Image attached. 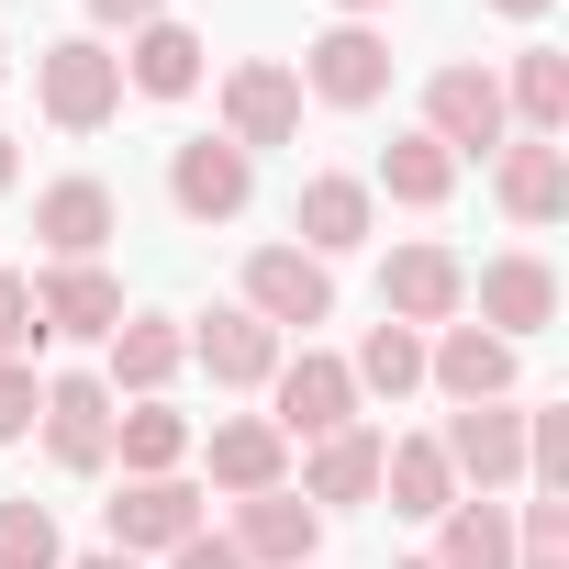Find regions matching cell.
I'll return each mask as SVG.
<instances>
[{
  "instance_id": "cell-15",
  "label": "cell",
  "mask_w": 569,
  "mask_h": 569,
  "mask_svg": "<svg viewBox=\"0 0 569 569\" xmlns=\"http://www.w3.org/2000/svg\"><path fill=\"white\" fill-rule=\"evenodd\" d=\"M190 336V358L212 369V391H268V369H279V336L246 313V302H212L201 325H179Z\"/></svg>"
},
{
  "instance_id": "cell-33",
  "label": "cell",
  "mask_w": 569,
  "mask_h": 569,
  "mask_svg": "<svg viewBox=\"0 0 569 569\" xmlns=\"http://www.w3.org/2000/svg\"><path fill=\"white\" fill-rule=\"evenodd\" d=\"M46 347V313H34V268H0V369Z\"/></svg>"
},
{
  "instance_id": "cell-19",
  "label": "cell",
  "mask_w": 569,
  "mask_h": 569,
  "mask_svg": "<svg viewBox=\"0 0 569 569\" xmlns=\"http://www.w3.org/2000/svg\"><path fill=\"white\" fill-rule=\"evenodd\" d=\"M201 447V469H212V491H279V480H291V436H279L268 413H234V425H212V436H190Z\"/></svg>"
},
{
  "instance_id": "cell-24",
  "label": "cell",
  "mask_w": 569,
  "mask_h": 569,
  "mask_svg": "<svg viewBox=\"0 0 569 569\" xmlns=\"http://www.w3.org/2000/svg\"><path fill=\"white\" fill-rule=\"evenodd\" d=\"M34 313H46V336H112L123 325V279L90 257V268H46L34 279Z\"/></svg>"
},
{
  "instance_id": "cell-6",
  "label": "cell",
  "mask_w": 569,
  "mask_h": 569,
  "mask_svg": "<svg viewBox=\"0 0 569 569\" xmlns=\"http://www.w3.org/2000/svg\"><path fill=\"white\" fill-rule=\"evenodd\" d=\"M425 134H436L447 157H502V146H513L502 79H491V68H436V79H425Z\"/></svg>"
},
{
  "instance_id": "cell-16",
  "label": "cell",
  "mask_w": 569,
  "mask_h": 569,
  "mask_svg": "<svg viewBox=\"0 0 569 569\" xmlns=\"http://www.w3.org/2000/svg\"><path fill=\"white\" fill-rule=\"evenodd\" d=\"M101 347H112L101 391H134V402H168V380L190 369V336H179V313H123Z\"/></svg>"
},
{
  "instance_id": "cell-40",
  "label": "cell",
  "mask_w": 569,
  "mask_h": 569,
  "mask_svg": "<svg viewBox=\"0 0 569 569\" xmlns=\"http://www.w3.org/2000/svg\"><path fill=\"white\" fill-rule=\"evenodd\" d=\"M0 190H12V134H0Z\"/></svg>"
},
{
  "instance_id": "cell-37",
  "label": "cell",
  "mask_w": 569,
  "mask_h": 569,
  "mask_svg": "<svg viewBox=\"0 0 569 569\" xmlns=\"http://www.w3.org/2000/svg\"><path fill=\"white\" fill-rule=\"evenodd\" d=\"M68 569H146V558H123V547H101V558H68Z\"/></svg>"
},
{
  "instance_id": "cell-8",
  "label": "cell",
  "mask_w": 569,
  "mask_h": 569,
  "mask_svg": "<svg viewBox=\"0 0 569 569\" xmlns=\"http://www.w3.org/2000/svg\"><path fill=\"white\" fill-rule=\"evenodd\" d=\"M469 291H480V325H491L502 347H525V336H547V325H558V268H547L536 246H502V257L469 279Z\"/></svg>"
},
{
  "instance_id": "cell-41",
  "label": "cell",
  "mask_w": 569,
  "mask_h": 569,
  "mask_svg": "<svg viewBox=\"0 0 569 569\" xmlns=\"http://www.w3.org/2000/svg\"><path fill=\"white\" fill-rule=\"evenodd\" d=\"M0 79H12V34H0Z\"/></svg>"
},
{
  "instance_id": "cell-27",
  "label": "cell",
  "mask_w": 569,
  "mask_h": 569,
  "mask_svg": "<svg viewBox=\"0 0 569 569\" xmlns=\"http://www.w3.org/2000/svg\"><path fill=\"white\" fill-rule=\"evenodd\" d=\"M369 190H391L402 212H436V201L458 190V157H447V146H436V134L413 123V134H391V146H380V168H369Z\"/></svg>"
},
{
  "instance_id": "cell-21",
  "label": "cell",
  "mask_w": 569,
  "mask_h": 569,
  "mask_svg": "<svg viewBox=\"0 0 569 569\" xmlns=\"http://www.w3.org/2000/svg\"><path fill=\"white\" fill-rule=\"evenodd\" d=\"M491 201H502L525 234H536V223H558V212H569V157H558V146H536V134H525V146H502V157H491Z\"/></svg>"
},
{
  "instance_id": "cell-4",
  "label": "cell",
  "mask_w": 569,
  "mask_h": 569,
  "mask_svg": "<svg viewBox=\"0 0 569 569\" xmlns=\"http://www.w3.org/2000/svg\"><path fill=\"white\" fill-rule=\"evenodd\" d=\"M436 447H447L458 491H480V502H491V491H513V480H525V402H458Z\"/></svg>"
},
{
  "instance_id": "cell-1",
  "label": "cell",
  "mask_w": 569,
  "mask_h": 569,
  "mask_svg": "<svg viewBox=\"0 0 569 569\" xmlns=\"http://www.w3.org/2000/svg\"><path fill=\"white\" fill-rule=\"evenodd\" d=\"M34 101L57 134H101L123 112V57L101 34H57V46H34Z\"/></svg>"
},
{
  "instance_id": "cell-35",
  "label": "cell",
  "mask_w": 569,
  "mask_h": 569,
  "mask_svg": "<svg viewBox=\"0 0 569 569\" xmlns=\"http://www.w3.org/2000/svg\"><path fill=\"white\" fill-rule=\"evenodd\" d=\"M101 34H134V23H168V0H90Z\"/></svg>"
},
{
  "instance_id": "cell-39",
  "label": "cell",
  "mask_w": 569,
  "mask_h": 569,
  "mask_svg": "<svg viewBox=\"0 0 569 569\" xmlns=\"http://www.w3.org/2000/svg\"><path fill=\"white\" fill-rule=\"evenodd\" d=\"M336 12H347V23H369V12H391V0H336Z\"/></svg>"
},
{
  "instance_id": "cell-13",
  "label": "cell",
  "mask_w": 569,
  "mask_h": 569,
  "mask_svg": "<svg viewBox=\"0 0 569 569\" xmlns=\"http://www.w3.org/2000/svg\"><path fill=\"white\" fill-rule=\"evenodd\" d=\"M46 458L68 469V480H90V469H112V391L90 380V369H68V380H46Z\"/></svg>"
},
{
  "instance_id": "cell-23",
  "label": "cell",
  "mask_w": 569,
  "mask_h": 569,
  "mask_svg": "<svg viewBox=\"0 0 569 569\" xmlns=\"http://www.w3.org/2000/svg\"><path fill=\"white\" fill-rule=\"evenodd\" d=\"M380 491H391L402 525H436V513L458 502V469H447L436 436H380Z\"/></svg>"
},
{
  "instance_id": "cell-18",
  "label": "cell",
  "mask_w": 569,
  "mask_h": 569,
  "mask_svg": "<svg viewBox=\"0 0 569 569\" xmlns=\"http://www.w3.org/2000/svg\"><path fill=\"white\" fill-rule=\"evenodd\" d=\"M201 536V491L168 469V480H123V502H112V547L123 558H168V547H190Z\"/></svg>"
},
{
  "instance_id": "cell-30",
  "label": "cell",
  "mask_w": 569,
  "mask_h": 569,
  "mask_svg": "<svg viewBox=\"0 0 569 569\" xmlns=\"http://www.w3.org/2000/svg\"><path fill=\"white\" fill-rule=\"evenodd\" d=\"M0 569H68V547H57V513L23 491V502H0Z\"/></svg>"
},
{
  "instance_id": "cell-20",
  "label": "cell",
  "mask_w": 569,
  "mask_h": 569,
  "mask_svg": "<svg viewBox=\"0 0 569 569\" xmlns=\"http://www.w3.org/2000/svg\"><path fill=\"white\" fill-rule=\"evenodd\" d=\"M201 57H212V46H201L190 23H134V34H123V90L190 101V90H201Z\"/></svg>"
},
{
  "instance_id": "cell-36",
  "label": "cell",
  "mask_w": 569,
  "mask_h": 569,
  "mask_svg": "<svg viewBox=\"0 0 569 569\" xmlns=\"http://www.w3.org/2000/svg\"><path fill=\"white\" fill-rule=\"evenodd\" d=\"M168 569H246V558H234V547H223V536H212V525H201V536H190V547H168Z\"/></svg>"
},
{
  "instance_id": "cell-31",
  "label": "cell",
  "mask_w": 569,
  "mask_h": 569,
  "mask_svg": "<svg viewBox=\"0 0 569 569\" xmlns=\"http://www.w3.org/2000/svg\"><path fill=\"white\" fill-rule=\"evenodd\" d=\"M525 480L569 491V402H525Z\"/></svg>"
},
{
  "instance_id": "cell-12",
  "label": "cell",
  "mask_w": 569,
  "mask_h": 569,
  "mask_svg": "<svg viewBox=\"0 0 569 569\" xmlns=\"http://www.w3.org/2000/svg\"><path fill=\"white\" fill-rule=\"evenodd\" d=\"M112 234H123V201H112L101 179H57V190H34V246H46V268H90Z\"/></svg>"
},
{
  "instance_id": "cell-9",
  "label": "cell",
  "mask_w": 569,
  "mask_h": 569,
  "mask_svg": "<svg viewBox=\"0 0 569 569\" xmlns=\"http://www.w3.org/2000/svg\"><path fill=\"white\" fill-rule=\"evenodd\" d=\"M246 569H313V547H325V513L279 480V491H246L234 502V536H223Z\"/></svg>"
},
{
  "instance_id": "cell-10",
  "label": "cell",
  "mask_w": 569,
  "mask_h": 569,
  "mask_svg": "<svg viewBox=\"0 0 569 569\" xmlns=\"http://www.w3.org/2000/svg\"><path fill=\"white\" fill-rule=\"evenodd\" d=\"M168 201H179L190 223H234V212L257 201V157L223 146V134H190V146L168 157Z\"/></svg>"
},
{
  "instance_id": "cell-2",
  "label": "cell",
  "mask_w": 569,
  "mask_h": 569,
  "mask_svg": "<svg viewBox=\"0 0 569 569\" xmlns=\"http://www.w3.org/2000/svg\"><path fill=\"white\" fill-rule=\"evenodd\" d=\"M234 302H246L268 336H313V325H336V268H325V257H302V246H257Z\"/></svg>"
},
{
  "instance_id": "cell-29",
  "label": "cell",
  "mask_w": 569,
  "mask_h": 569,
  "mask_svg": "<svg viewBox=\"0 0 569 569\" xmlns=\"http://www.w3.org/2000/svg\"><path fill=\"white\" fill-rule=\"evenodd\" d=\"M347 380H358V402H369V391H380V402H402V391H425V336L380 313V325H369V347L347 358Z\"/></svg>"
},
{
  "instance_id": "cell-34",
  "label": "cell",
  "mask_w": 569,
  "mask_h": 569,
  "mask_svg": "<svg viewBox=\"0 0 569 569\" xmlns=\"http://www.w3.org/2000/svg\"><path fill=\"white\" fill-rule=\"evenodd\" d=\"M34 413H46V380H34V358H12V369H0V447H23Z\"/></svg>"
},
{
  "instance_id": "cell-28",
  "label": "cell",
  "mask_w": 569,
  "mask_h": 569,
  "mask_svg": "<svg viewBox=\"0 0 569 569\" xmlns=\"http://www.w3.org/2000/svg\"><path fill=\"white\" fill-rule=\"evenodd\" d=\"M112 458H123V480H168V469L190 458V413H168V402L112 413Z\"/></svg>"
},
{
  "instance_id": "cell-32",
  "label": "cell",
  "mask_w": 569,
  "mask_h": 569,
  "mask_svg": "<svg viewBox=\"0 0 569 569\" xmlns=\"http://www.w3.org/2000/svg\"><path fill=\"white\" fill-rule=\"evenodd\" d=\"M513 569H569V502L558 491L513 513Z\"/></svg>"
},
{
  "instance_id": "cell-11",
  "label": "cell",
  "mask_w": 569,
  "mask_h": 569,
  "mask_svg": "<svg viewBox=\"0 0 569 569\" xmlns=\"http://www.w3.org/2000/svg\"><path fill=\"white\" fill-rule=\"evenodd\" d=\"M369 223H380V190L358 179V168H313L302 179V201H291V234H302V257H347V246H369Z\"/></svg>"
},
{
  "instance_id": "cell-7",
  "label": "cell",
  "mask_w": 569,
  "mask_h": 569,
  "mask_svg": "<svg viewBox=\"0 0 569 569\" xmlns=\"http://www.w3.org/2000/svg\"><path fill=\"white\" fill-rule=\"evenodd\" d=\"M380 313L413 325V336L458 325V313H469V268H458L447 246H391V257H380Z\"/></svg>"
},
{
  "instance_id": "cell-5",
  "label": "cell",
  "mask_w": 569,
  "mask_h": 569,
  "mask_svg": "<svg viewBox=\"0 0 569 569\" xmlns=\"http://www.w3.org/2000/svg\"><path fill=\"white\" fill-rule=\"evenodd\" d=\"M302 90H313L325 112H369V101H391V34H369V23L313 34V46H302Z\"/></svg>"
},
{
  "instance_id": "cell-25",
  "label": "cell",
  "mask_w": 569,
  "mask_h": 569,
  "mask_svg": "<svg viewBox=\"0 0 569 569\" xmlns=\"http://www.w3.org/2000/svg\"><path fill=\"white\" fill-rule=\"evenodd\" d=\"M502 123H525L536 146L569 134V57H558V46H525V57H513V79H502Z\"/></svg>"
},
{
  "instance_id": "cell-42",
  "label": "cell",
  "mask_w": 569,
  "mask_h": 569,
  "mask_svg": "<svg viewBox=\"0 0 569 569\" xmlns=\"http://www.w3.org/2000/svg\"><path fill=\"white\" fill-rule=\"evenodd\" d=\"M391 569H436V558H391Z\"/></svg>"
},
{
  "instance_id": "cell-14",
  "label": "cell",
  "mask_w": 569,
  "mask_h": 569,
  "mask_svg": "<svg viewBox=\"0 0 569 569\" xmlns=\"http://www.w3.org/2000/svg\"><path fill=\"white\" fill-rule=\"evenodd\" d=\"M302 134V79L291 68H268V57H246V68H223V146H291Z\"/></svg>"
},
{
  "instance_id": "cell-17",
  "label": "cell",
  "mask_w": 569,
  "mask_h": 569,
  "mask_svg": "<svg viewBox=\"0 0 569 569\" xmlns=\"http://www.w3.org/2000/svg\"><path fill=\"white\" fill-rule=\"evenodd\" d=\"M425 380L447 402H513V347L491 325H436L425 336Z\"/></svg>"
},
{
  "instance_id": "cell-38",
  "label": "cell",
  "mask_w": 569,
  "mask_h": 569,
  "mask_svg": "<svg viewBox=\"0 0 569 569\" xmlns=\"http://www.w3.org/2000/svg\"><path fill=\"white\" fill-rule=\"evenodd\" d=\"M491 12H502V23H536V12H547V0H491Z\"/></svg>"
},
{
  "instance_id": "cell-22",
  "label": "cell",
  "mask_w": 569,
  "mask_h": 569,
  "mask_svg": "<svg viewBox=\"0 0 569 569\" xmlns=\"http://www.w3.org/2000/svg\"><path fill=\"white\" fill-rule=\"evenodd\" d=\"M302 502H313V513H358V502H380V436H369V425L325 436V447L302 458Z\"/></svg>"
},
{
  "instance_id": "cell-26",
  "label": "cell",
  "mask_w": 569,
  "mask_h": 569,
  "mask_svg": "<svg viewBox=\"0 0 569 569\" xmlns=\"http://www.w3.org/2000/svg\"><path fill=\"white\" fill-rule=\"evenodd\" d=\"M436 569H513V502L458 491V502L436 513Z\"/></svg>"
},
{
  "instance_id": "cell-3",
  "label": "cell",
  "mask_w": 569,
  "mask_h": 569,
  "mask_svg": "<svg viewBox=\"0 0 569 569\" xmlns=\"http://www.w3.org/2000/svg\"><path fill=\"white\" fill-rule=\"evenodd\" d=\"M268 425L279 436H302V447H325V436H347L358 425V380H347V358H325V347H302V358H279L268 369Z\"/></svg>"
}]
</instances>
